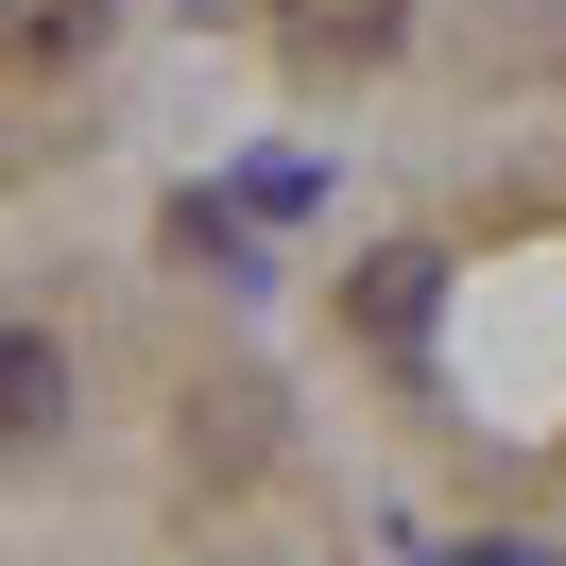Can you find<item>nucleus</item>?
Here are the masks:
<instances>
[{"instance_id":"f03ea898","label":"nucleus","mask_w":566,"mask_h":566,"mask_svg":"<svg viewBox=\"0 0 566 566\" xmlns=\"http://www.w3.org/2000/svg\"><path fill=\"white\" fill-rule=\"evenodd\" d=\"M52 412H70V344H35V326H0V447H35Z\"/></svg>"},{"instance_id":"7ed1b4c3","label":"nucleus","mask_w":566,"mask_h":566,"mask_svg":"<svg viewBox=\"0 0 566 566\" xmlns=\"http://www.w3.org/2000/svg\"><path fill=\"white\" fill-rule=\"evenodd\" d=\"M429 310H447V275H429V258H412V241H395V258H378V275H360V326H378V344H412V326H429Z\"/></svg>"},{"instance_id":"f257e3e1","label":"nucleus","mask_w":566,"mask_h":566,"mask_svg":"<svg viewBox=\"0 0 566 566\" xmlns=\"http://www.w3.org/2000/svg\"><path fill=\"white\" fill-rule=\"evenodd\" d=\"M275 35H292V70H378L412 35V0H275Z\"/></svg>"}]
</instances>
